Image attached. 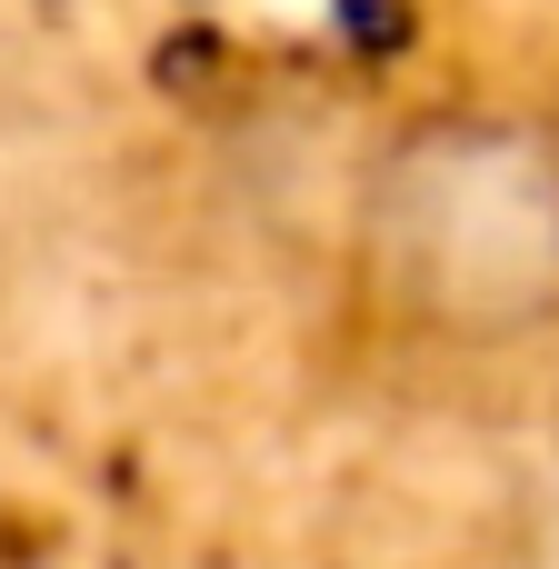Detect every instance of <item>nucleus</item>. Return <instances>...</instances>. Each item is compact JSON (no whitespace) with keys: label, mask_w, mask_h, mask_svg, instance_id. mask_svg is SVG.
Instances as JSON below:
<instances>
[{"label":"nucleus","mask_w":559,"mask_h":569,"mask_svg":"<svg viewBox=\"0 0 559 569\" xmlns=\"http://www.w3.org/2000/svg\"><path fill=\"white\" fill-rule=\"evenodd\" d=\"M370 300L450 350H510L559 320V130L520 110L400 120L350 200Z\"/></svg>","instance_id":"obj_1"}]
</instances>
